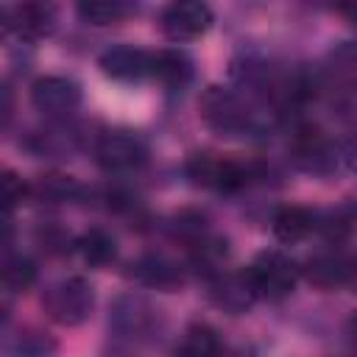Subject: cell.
Returning <instances> with one entry per match:
<instances>
[{"mask_svg": "<svg viewBox=\"0 0 357 357\" xmlns=\"http://www.w3.org/2000/svg\"><path fill=\"white\" fill-rule=\"evenodd\" d=\"M92 304H95L92 284L86 279H81V276L61 279L45 296L47 315L56 324H61V326H78V324H84L89 318V312H92Z\"/></svg>", "mask_w": 357, "mask_h": 357, "instance_id": "1", "label": "cell"}, {"mask_svg": "<svg viewBox=\"0 0 357 357\" xmlns=\"http://www.w3.org/2000/svg\"><path fill=\"white\" fill-rule=\"evenodd\" d=\"M245 271L262 298H284L296 287V265L279 251H262Z\"/></svg>", "mask_w": 357, "mask_h": 357, "instance_id": "2", "label": "cell"}, {"mask_svg": "<svg viewBox=\"0 0 357 357\" xmlns=\"http://www.w3.org/2000/svg\"><path fill=\"white\" fill-rule=\"evenodd\" d=\"M187 178L195 187H209V190H220V192H231L240 190L245 184V167L231 162V159H218L209 153H192L184 165Z\"/></svg>", "mask_w": 357, "mask_h": 357, "instance_id": "3", "label": "cell"}, {"mask_svg": "<svg viewBox=\"0 0 357 357\" xmlns=\"http://www.w3.org/2000/svg\"><path fill=\"white\" fill-rule=\"evenodd\" d=\"M201 117L218 134H237L248 123V114H245L243 103L237 100V95H231L229 89H220V86H209L201 95Z\"/></svg>", "mask_w": 357, "mask_h": 357, "instance_id": "4", "label": "cell"}, {"mask_svg": "<svg viewBox=\"0 0 357 357\" xmlns=\"http://www.w3.org/2000/svg\"><path fill=\"white\" fill-rule=\"evenodd\" d=\"M209 25H212V11H209L206 3H198V0L173 3L162 14V31L173 42L198 39L201 33H206Z\"/></svg>", "mask_w": 357, "mask_h": 357, "instance_id": "5", "label": "cell"}, {"mask_svg": "<svg viewBox=\"0 0 357 357\" xmlns=\"http://www.w3.org/2000/svg\"><path fill=\"white\" fill-rule=\"evenodd\" d=\"M95 159L109 173L134 170V167H139L145 162V145L134 134L114 131V134L100 137V142L95 145Z\"/></svg>", "mask_w": 357, "mask_h": 357, "instance_id": "6", "label": "cell"}, {"mask_svg": "<svg viewBox=\"0 0 357 357\" xmlns=\"http://www.w3.org/2000/svg\"><path fill=\"white\" fill-rule=\"evenodd\" d=\"M31 103L45 114H67L81 103V89L64 75H45L31 86Z\"/></svg>", "mask_w": 357, "mask_h": 357, "instance_id": "7", "label": "cell"}, {"mask_svg": "<svg viewBox=\"0 0 357 357\" xmlns=\"http://www.w3.org/2000/svg\"><path fill=\"white\" fill-rule=\"evenodd\" d=\"M209 298L215 301V307H220L223 312L240 315L245 312L257 296L254 282L248 276V271H231V273H220L212 284H209Z\"/></svg>", "mask_w": 357, "mask_h": 357, "instance_id": "8", "label": "cell"}, {"mask_svg": "<svg viewBox=\"0 0 357 357\" xmlns=\"http://www.w3.org/2000/svg\"><path fill=\"white\" fill-rule=\"evenodd\" d=\"M100 70L114 81H139L153 75V56L131 45H117L100 56Z\"/></svg>", "mask_w": 357, "mask_h": 357, "instance_id": "9", "label": "cell"}, {"mask_svg": "<svg viewBox=\"0 0 357 357\" xmlns=\"http://www.w3.org/2000/svg\"><path fill=\"white\" fill-rule=\"evenodd\" d=\"M131 276L139 284L156 287V290H173L176 284H181L178 268L170 259H165L162 254H145L137 262H131Z\"/></svg>", "mask_w": 357, "mask_h": 357, "instance_id": "10", "label": "cell"}, {"mask_svg": "<svg viewBox=\"0 0 357 357\" xmlns=\"http://www.w3.org/2000/svg\"><path fill=\"white\" fill-rule=\"evenodd\" d=\"M53 8L50 6H42V3H25V6H14L8 11V28H14L20 36L25 39H39V36H47L53 31Z\"/></svg>", "mask_w": 357, "mask_h": 357, "instance_id": "11", "label": "cell"}, {"mask_svg": "<svg viewBox=\"0 0 357 357\" xmlns=\"http://www.w3.org/2000/svg\"><path fill=\"white\" fill-rule=\"evenodd\" d=\"M354 262L340 257V254H321L307 262V279L318 287H335V284H349Z\"/></svg>", "mask_w": 357, "mask_h": 357, "instance_id": "12", "label": "cell"}, {"mask_svg": "<svg viewBox=\"0 0 357 357\" xmlns=\"http://www.w3.org/2000/svg\"><path fill=\"white\" fill-rule=\"evenodd\" d=\"M296 162L310 173H326L335 165V153L318 131H307L296 139Z\"/></svg>", "mask_w": 357, "mask_h": 357, "instance_id": "13", "label": "cell"}, {"mask_svg": "<svg viewBox=\"0 0 357 357\" xmlns=\"http://www.w3.org/2000/svg\"><path fill=\"white\" fill-rule=\"evenodd\" d=\"M315 229V215L304 206H282L273 215V234L282 243H298Z\"/></svg>", "mask_w": 357, "mask_h": 357, "instance_id": "14", "label": "cell"}, {"mask_svg": "<svg viewBox=\"0 0 357 357\" xmlns=\"http://www.w3.org/2000/svg\"><path fill=\"white\" fill-rule=\"evenodd\" d=\"M75 245H78L81 259H84L86 265H95V268L109 265V262L114 259V254H117V243H114V237L106 234L103 229H89L86 234L78 237Z\"/></svg>", "mask_w": 357, "mask_h": 357, "instance_id": "15", "label": "cell"}, {"mask_svg": "<svg viewBox=\"0 0 357 357\" xmlns=\"http://www.w3.org/2000/svg\"><path fill=\"white\" fill-rule=\"evenodd\" d=\"M220 354V340L212 326L195 324L184 332L181 343L176 346V357H218Z\"/></svg>", "mask_w": 357, "mask_h": 357, "instance_id": "16", "label": "cell"}, {"mask_svg": "<svg viewBox=\"0 0 357 357\" xmlns=\"http://www.w3.org/2000/svg\"><path fill=\"white\" fill-rule=\"evenodd\" d=\"M153 75L167 86H176L192 75V64L181 50H165L153 56Z\"/></svg>", "mask_w": 357, "mask_h": 357, "instance_id": "17", "label": "cell"}, {"mask_svg": "<svg viewBox=\"0 0 357 357\" xmlns=\"http://www.w3.org/2000/svg\"><path fill=\"white\" fill-rule=\"evenodd\" d=\"M78 192V184L73 176H64V173H47L42 178H36V184L31 187V195H36L39 201H47V204H59V201H67Z\"/></svg>", "mask_w": 357, "mask_h": 357, "instance_id": "18", "label": "cell"}, {"mask_svg": "<svg viewBox=\"0 0 357 357\" xmlns=\"http://www.w3.org/2000/svg\"><path fill=\"white\" fill-rule=\"evenodd\" d=\"M128 14V6L120 0H86L78 6V17L92 25H109Z\"/></svg>", "mask_w": 357, "mask_h": 357, "instance_id": "19", "label": "cell"}, {"mask_svg": "<svg viewBox=\"0 0 357 357\" xmlns=\"http://www.w3.org/2000/svg\"><path fill=\"white\" fill-rule=\"evenodd\" d=\"M3 282L11 293H25L36 282V265L28 257H11L3 268Z\"/></svg>", "mask_w": 357, "mask_h": 357, "instance_id": "20", "label": "cell"}, {"mask_svg": "<svg viewBox=\"0 0 357 357\" xmlns=\"http://www.w3.org/2000/svg\"><path fill=\"white\" fill-rule=\"evenodd\" d=\"M53 351H56V343L50 337H45L42 332H28L14 346L17 357H50Z\"/></svg>", "mask_w": 357, "mask_h": 357, "instance_id": "21", "label": "cell"}, {"mask_svg": "<svg viewBox=\"0 0 357 357\" xmlns=\"http://www.w3.org/2000/svg\"><path fill=\"white\" fill-rule=\"evenodd\" d=\"M0 190H3L6 212H11L14 206H20V204H22V198L31 192V190L22 184V178H20L17 173H11V170H6V173H3V178H0Z\"/></svg>", "mask_w": 357, "mask_h": 357, "instance_id": "22", "label": "cell"}, {"mask_svg": "<svg viewBox=\"0 0 357 357\" xmlns=\"http://www.w3.org/2000/svg\"><path fill=\"white\" fill-rule=\"evenodd\" d=\"M351 226H354V212H351L349 206H340L337 212H332V215H329V220H326L324 231H326V237L340 240L343 234H349V231H351Z\"/></svg>", "mask_w": 357, "mask_h": 357, "instance_id": "23", "label": "cell"}, {"mask_svg": "<svg viewBox=\"0 0 357 357\" xmlns=\"http://www.w3.org/2000/svg\"><path fill=\"white\" fill-rule=\"evenodd\" d=\"M39 240L45 243V248H47V251L59 254V251H64V248H67L70 234H67V231H61V229H56V226H47V229H42V231H39Z\"/></svg>", "mask_w": 357, "mask_h": 357, "instance_id": "24", "label": "cell"}, {"mask_svg": "<svg viewBox=\"0 0 357 357\" xmlns=\"http://www.w3.org/2000/svg\"><path fill=\"white\" fill-rule=\"evenodd\" d=\"M343 156H346L349 167H351V170H357V137H354V139L346 145V153H343Z\"/></svg>", "mask_w": 357, "mask_h": 357, "instance_id": "25", "label": "cell"}, {"mask_svg": "<svg viewBox=\"0 0 357 357\" xmlns=\"http://www.w3.org/2000/svg\"><path fill=\"white\" fill-rule=\"evenodd\" d=\"M349 332H351V337L357 340V315H354V318L349 321Z\"/></svg>", "mask_w": 357, "mask_h": 357, "instance_id": "26", "label": "cell"}]
</instances>
